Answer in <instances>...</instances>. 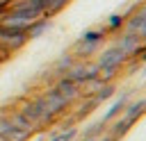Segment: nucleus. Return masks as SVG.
<instances>
[{
    "instance_id": "f257e3e1",
    "label": "nucleus",
    "mask_w": 146,
    "mask_h": 141,
    "mask_svg": "<svg viewBox=\"0 0 146 141\" xmlns=\"http://www.w3.org/2000/svg\"><path fill=\"white\" fill-rule=\"evenodd\" d=\"M21 114H23V116L34 125V130H36V127H43V125H50V123L55 121V118L50 116V111L46 109V105H43L41 96H36V98H32V100L23 102Z\"/></svg>"
},
{
    "instance_id": "7ed1b4c3",
    "label": "nucleus",
    "mask_w": 146,
    "mask_h": 141,
    "mask_svg": "<svg viewBox=\"0 0 146 141\" xmlns=\"http://www.w3.org/2000/svg\"><path fill=\"white\" fill-rule=\"evenodd\" d=\"M41 100H43V105H46V109L50 111V116H52V118L62 116V114L71 107V102H68V100H66L57 89H52V86H50V89H46V91L41 93Z\"/></svg>"
},
{
    "instance_id": "4468645a",
    "label": "nucleus",
    "mask_w": 146,
    "mask_h": 141,
    "mask_svg": "<svg viewBox=\"0 0 146 141\" xmlns=\"http://www.w3.org/2000/svg\"><path fill=\"white\" fill-rule=\"evenodd\" d=\"M68 2L71 0H46L43 2V16L46 18H55L59 11H64L68 7Z\"/></svg>"
},
{
    "instance_id": "423d86ee",
    "label": "nucleus",
    "mask_w": 146,
    "mask_h": 141,
    "mask_svg": "<svg viewBox=\"0 0 146 141\" xmlns=\"http://www.w3.org/2000/svg\"><path fill=\"white\" fill-rule=\"evenodd\" d=\"M27 41H30V39H27L25 32H16V30H5V27H0V45H2L9 55L18 52Z\"/></svg>"
},
{
    "instance_id": "39448f33",
    "label": "nucleus",
    "mask_w": 146,
    "mask_h": 141,
    "mask_svg": "<svg viewBox=\"0 0 146 141\" xmlns=\"http://www.w3.org/2000/svg\"><path fill=\"white\" fill-rule=\"evenodd\" d=\"M114 45L128 57V59H132L137 52H139V48H141V36H137V34H132V32H119L116 34V39H114Z\"/></svg>"
},
{
    "instance_id": "412c9836",
    "label": "nucleus",
    "mask_w": 146,
    "mask_h": 141,
    "mask_svg": "<svg viewBox=\"0 0 146 141\" xmlns=\"http://www.w3.org/2000/svg\"><path fill=\"white\" fill-rule=\"evenodd\" d=\"M84 141H96V139H84Z\"/></svg>"
},
{
    "instance_id": "9d476101",
    "label": "nucleus",
    "mask_w": 146,
    "mask_h": 141,
    "mask_svg": "<svg viewBox=\"0 0 146 141\" xmlns=\"http://www.w3.org/2000/svg\"><path fill=\"white\" fill-rule=\"evenodd\" d=\"M98 48H100V45H96V43H87V41H82V39H80V41L73 45L71 55H73L75 59H87V57L96 55V52H98Z\"/></svg>"
},
{
    "instance_id": "dca6fc26",
    "label": "nucleus",
    "mask_w": 146,
    "mask_h": 141,
    "mask_svg": "<svg viewBox=\"0 0 146 141\" xmlns=\"http://www.w3.org/2000/svg\"><path fill=\"white\" fill-rule=\"evenodd\" d=\"M105 36H107V34H105L103 30H87V32H84L80 39H82V41H87V43H96V45H103Z\"/></svg>"
},
{
    "instance_id": "4be33fe9",
    "label": "nucleus",
    "mask_w": 146,
    "mask_h": 141,
    "mask_svg": "<svg viewBox=\"0 0 146 141\" xmlns=\"http://www.w3.org/2000/svg\"><path fill=\"white\" fill-rule=\"evenodd\" d=\"M144 105H146V100H144Z\"/></svg>"
},
{
    "instance_id": "a211bd4d",
    "label": "nucleus",
    "mask_w": 146,
    "mask_h": 141,
    "mask_svg": "<svg viewBox=\"0 0 146 141\" xmlns=\"http://www.w3.org/2000/svg\"><path fill=\"white\" fill-rule=\"evenodd\" d=\"M73 64H75V57H73L71 52H68V55H62V57H59V59L55 61V70L64 75V73H66V70H68V68H71Z\"/></svg>"
},
{
    "instance_id": "20e7f679",
    "label": "nucleus",
    "mask_w": 146,
    "mask_h": 141,
    "mask_svg": "<svg viewBox=\"0 0 146 141\" xmlns=\"http://www.w3.org/2000/svg\"><path fill=\"white\" fill-rule=\"evenodd\" d=\"M68 80H73L75 84H82L84 80H89V77H98V66L96 64H91V61H87V59H75V64L64 73Z\"/></svg>"
},
{
    "instance_id": "f3484780",
    "label": "nucleus",
    "mask_w": 146,
    "mask_h": 141,
    "mask_svg": "<svg viewBox=\"0 0 146 141\" xmlns=\"http://www.w3.org/2000/svg\"><path fill=\"white\" fill-rule=\"evenodd\" d=\"M119 66H107V68H98V80L103 82V84H110V82H114V77L119 75Z\"/></svg>"
},
{
    "instance_id": "6ab92c4d",
    "label": "nucleus",
    "mask_w": 146,
    "mask_h": 141,
    "mask_svg": "<svg viewBox=\"0 0 146 141\" xmlns=\"http://www.w3.org/2000/svg\"><path fill=\"white\" fill-rule=\"evenodd\" d=\"M75 134H78V130H75V127H66V130L57 132L50 141H73V139H75Z\"/></svg>"
},
{
    "instance_id": "ddd939ff",
    "label": "nucleus",
    "mask_w": 146,
    "mask_h": 141,
    "mask_svg": "<svg viewBox=\"0 0 146 141\" xmlns=\"http://www.w3.org/2000/svg\"><path fill=\"white\" fill-rule=\"evenodd\" d=\"M100 89H103V82H100L98 77H89V80H84V82L80 84V96H82V98H94Z\"/></svg>"
},
{
    "instance_id": "f8f14e48",
    "label": "nucleus",
    "mask_w": 146,
    "mask_h": 141,
    "mask_svg": "<svg viewBox=\"0 0 146 141\" xmlns=\"http://www.w3.org/2000/svg\"><path fill=\"white\" fill-rule=\"evenodd\" d=\"M128 102H130V96H121V98H119V100H116V102H114V105L105 111V116H103V121H100V123H103V125H107L110 121H114V118L123 111V107H125Z\"/></svg>"
},
{
    "instance_id": "6e6552de",
    "label": "nucleus",
    "mask_w": 146,
    "mask_h": 141,
    "mask_svg": "<svg viewBox=\"0 0 146 141\" xmlns=\"http://www.w3.org/2000/svg\"><path fill=\"white\" fill-rule=\"evenodd\" d=\"M52 89H57V91H59V93H62L71 105H73V102H78V100L82 98V96H80V84H75L73 80H68L66 75H62V77L55 82V86H52Z\"/></svg>"
},
{
    "instance_id": "2eb2a0df",
    "label": "nucleus",
    "mask_w": 146,
    "mask_h": 141,
    "mask_svg": "<svg viewBox=\"0 0 146 141\" xmlns=\"http://www.w3.org/2000/svg\"><path fill=\"white\" fill-rule=\"evenodd\" d=\"M50 20H52V18H46V16H43V18H39V20H36V23L30 27V32H27V39H36L39 34H43L46 30H50V25H52Z\"/></svg>"
},
{
    "instance_id": "1a4fd4ad",
    "label": "nucleus",
    "mask_w": 146,
    "mask_h": 141,
    "mask_svg": "<svg viewBox=\"0 0 146 141\" xmlns=\"http://www.w3.org/2000/svg\"><path fill=\"white\" fill-rule=\"evenodd\" d=\"M125 18H128L125 14H112L100 30H103L105 34H119V32H123V27H125Z\"/></svg>"
},
{
    "instance_id": "f03ea898",
    "label": "nucleus",
    "mask_w": 146,
    "mask_h": 141,
    "mask_svg": "<svg viewBox=\"0 0 146 141\" xmlns=\"http://www.w3.org/2000/svg\"><path fill=\"white\" fill-rule=\"evenodd\" d=\"M39 18H32L27 14H18V11H5L0 16V27L5 30H16V32H30V27L36 23Z\"/></svg>"
},
{
    "instance_id": "aec40b11",
    "label": "nucleus",
    "mask_w": 146,
    "mask_h": 141,
    "mask_svg": "<svg viewBox=\"0 0 146 141\" xmlns=\"http://www.w3.org/2000/svg\"><path fill=\"white\" fill-rule=\"evenodd\" d=\"M9 57H11V55H9V52H7V50L0 45V61H5V59H9Z\"/></svg>"
},
{
    "instance_id": "9b49d317",
    "label": "nucleus",
    "mask_w": 146,
    "mask_h": 141,
    "mask_svg": "<svg viewBox=\"0 0 146 141\" xmlns=\"http://www.w3.org/2000/svg\"><path fill=\"white\" fill-rule=\"evenodd\" d=\"M7 118H9V123H11L16 130H21V132H25V134H30V136L34 134V125H32V123H30V121H27V118L21 114V111H14V114H9Z\"/></svg>"
},
{
    "instance_id": "0eeeda50",
    "label": "nucleus",
    "mask_w": 146,
    "mask_h": 141,
    "mask_svg": "<svg viewBox=\"0 0 146 141\" xmlns=\"http://www.w3.org/2000/svg\"><path fill=\"white\" fill-rule=\"evenodd\" d=\"M128 61V57L112 43L110 48H105V50H100V55H98V59L94 61L98 68H107V66H119V68H123V64Z\"/></svg>"
}]
</instances>
